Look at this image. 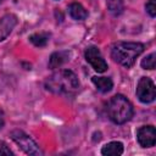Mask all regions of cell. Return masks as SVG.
Returning a JSON list of instances; mask_svg holds the SVG:
<instances>
[{"label":"cell","mask_w":156,"mask_h":156,"mask_svg":"<svg viewBox=\"0 0 156 156\" xmlns=\"http://www.w3.org/2000/svg\"><path fill=\"white\" fill-rule=\"evenodd\" d=\"M106 4H107L108 11H110L112 15H115V16L121 15L122 11H123V7H124L123 0H107Z\"/></svg>","instance_id":"5bb4252c"},{"label":"cell","mask_w":156,"mask_h":156,"mask_svg":"<svg viewBox=\"0 0 156 156\" xmlns=\"http://www.w3.org/2000/svg\"><path fill=\"white\" fill-rule=\"evenodd\" d=\"M79 87V80L74 72L61 69L45 79L46 90L55 94H72Z\"/></svg>","instance_id":"6da1fadb"},{"label":"cell","mask_w":156,"mask_h":156,"mask_svg":"<svg viewBox=\"0 0 156 156\" xmlns=\"http://www.w3.org/2000/svg\"><path fill=\"white\" fill-rule=\"evenodd\" d=\"M0 155H13V152L4 141H0Z\"/></svg>","instance_id":"e0dca14e"},{"label":"cell","mask_w":156,"mask_h":156,"mask_svg":"<svg viewBox=\"0 0 156 156\" xmlns=\"http://www.w3.org/2000/svg\"><path fill=\"white\" fill-rule=\"evenodd\" d=\"M144 51V44L138 41H117L111 46V57L123 67H132L136 57Z\"/></svg>","instance_id":"7a4b0ae2"},{"label":"cell","mask_w":156,"mask_h":156,"mask_svg":"<svg viewBox=\"0 0 156 156\" xmlns=\"http://www.w3.org/2000/svg\"><path fill=\"white\" fill-rule=\"evenodd\" d=\"M11 139L27 154V155H41V150L39 149L38 144L23 130L15 129L11 132Z\"/></svg>","instance_id":"277c9868"},{"label":"cell","mask_w":156,"mask_h":156,"mask_svg":"<svg viewBox=\"0 0 156 156\" xmlns=\"http://www.w3.org/2000/svg\"><path fill=\"white\" fill-rule=\"evenodd\" d=\"M91 80L95 84L96 89L99 91H101V93H108L112 89V87H113V83H112L111 78H108V77H98V76H94L91 78Z\"/></svg>","instance_id":"7c38bea8"},{"label":"cell","mask_w":156,"mask_h":156,"mask_svg":"<svg viewBox=\"0 0 156 156\" xmlns=\"http://www.w3.org/2000/svg\"><path fill=\"white\" fill-rule=\"evenodd\" d=\"M68 13L73 20L77 21H83L88 17V11L83 7L82 4L79 2H72L68 6Z\"/></svg>","instance_id":"8fae6325"},{"label":"cell","mask_w":156,"mask_h":156,"mask_svg":"<svg viewBox=\"0 0 156 156\" xmlns=\"http://www.w3.org/2000/svg\"><path fill=\"white\" fill-rule=\"evenodd\" d=\"M84 56H85V60L87 62H89L91 65V67L99 72V73H104L106 69H107V63L106 61L104 60L100 50L96 48V46H89L85 52H84Z\"/></svg>","instance_id":"8992f818"},{"label":"cell","mask_w":156,"mask_h":156,"mask_svg":"<svg viewBox=\"0 0 156 156\" xmlns=\"http://www.w3.org/2000/svg\"><path fill=\"white\" fill-rule=\"evenodd\" d=\"M69 56H71V52L69 51H56V52L51 54V56L49 58L48 67L50 69L58 68L63 63H66L67 61H69Z\"/></svg>","instance_id":"9c48e42d"},{"label":"cell","mask_w":156,"mask_h":156,"mask_svg":"<svg viewBox=\"0 0 156 156\" xmlns=\"http://www.w3.org/2000/svg\"><path fill=\"white\" fill-rule=\"evenodd\" d=\"M4 123H5V115H4L2 108L0 107V129L4 127Z\"/></svg>","instance_id":"ac0fdd59"},{"label":"cell","mask_w":156,"mask_h":156,"mask_svg":"<svg viewBox=\"0 0 156 156\" xmlns=\"http://www.w3.org/2000/svg\"><path fill=\"white\" fill-rule=\"evenodd\" d=\"M136 140L143 147H152L156 143V129L154 126H143L136 130Z\"/></svg>","instance_id":"52a82bcc"},{"label":"cell","mask_w":156,"mask_h":156,"mask_svg":"<svg viewBox=\"0 0 156 156\" xmlns=\"http://www.w3.org/2000/svg\"><path fill=\"white\" fill-rule=\"evenodd\" d=\"M145 9L150 17H155L156 16V0H149L145 5Z\"/></svg>","instance_id":"2e32d148"},{"label":"cell","mask_w":156,"mask_h":156,"mask_svg":"<svg viewBox=\"0 0 156 156\" xmlns=\"http://www.w3.org/2000/svg\"><path fill=\"white\" fill-rule=\"evenodd\" d=\"M106 111L108 118L116 124H123L128 122L133 117L134 112L130 101L121 94H117L110 99V101L107 102Z\"/></svg>","instance_id":"3957f363"},{"label":"cell","mask_w":156,"mask_h":156,"mask_svg":"<svg viewBox=\"0 0 156 156\" xmlns=\"http://www.w3.org/2000/svg\"><path fill=\"white\" fill-rule=\"evenodd\" d=\"M155 65H156V54L155 52H151L141 61V67L144 69H154Z\"/></svg>","instance_id":"9a60e30c"},{"label":"cell","mask_w":156,"mask_h":156,"mask_svg":"<svg viewBox=\"0 0 156 156\" xmlns=\"http://www.w3.org/2000/svg\"><path fill=\"white\" fill-rule=\"evenodd\" d=\"M49 38H50L49 33H34L29 37V41L38 48H43L48 44Z\"/></svg>","instance_id":"4fadbf2b"},{"label":"cell","mask_w":156,"mask_h":156,"mask_svg":"<svg viewBox=\"0 0 156 156\" xmlns=\"http://www.w3.org/2000/svg\"><path fill=\"white\" fill-rule=\"evenodd\" d=\"M101 154L105 156H119L123 154V144L121 141H110L102 146Z\"/></svg>","instance_id":"30bf717a"},{"label":"cell","mask_w":156,"mask_h":156,"mask_svg":"<svg viewBox=\"0 0 156 156\" xmlns=\"http://www.w3.org/2000/svg\"><path fill=\"white\" fill-rule=\"evenodd\" d=\"M17 22V16L13 13H6L0 18V41L5 40L10 35L12 29L16 27Z\"/></svg>","instance_id":"ba28073f"},{"label":"cell","mask_w":156,"mask_h":156,"mask_svg":"<svg viewBox=\"0 0 156 156\" xmlns=\"http://www.w3.org/2000/svg\"><path fill=\"white\" fill-rule=\"evenodd\" d=\"M1 1H2V0H0V2H1Z\"/></svg>","instance_id":"d6986e66"},{"label":"cell","mask_w":156,"mask_h":156,"mask_svg":"<svg viewBox=\"0 0 156 156\" xmlns=\"http://www.w3.org/2000/svg\"><path fill=\"white\" fill-rule=\"evenodd\" d=\"M135 94L140 102L143 104L152 102L156 98V88L152 79L149 77H141L138 82Z\"/></svg>","instance_id":"5b68a950"}]
</instances>
